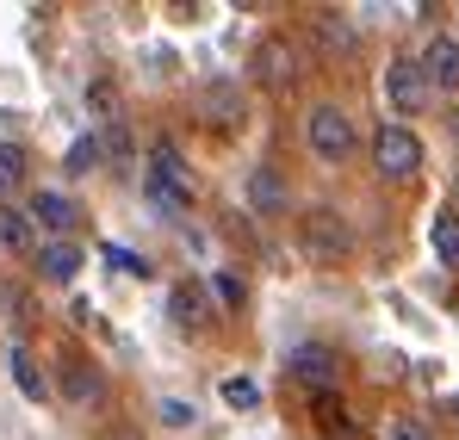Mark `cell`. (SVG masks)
<instances>
[{"mask_svg":"<svg viewBox=\"0 0 459 440\" xmlns=\"http://www.w3.org/2000/svg\"><path fill=\"white\" fill-rule=\"evenodd\" d=\"M385 99L397 106V112H422V99H429V74H422V63L416 56H391L385 63Z\"/></svg>","mask_w":459,"mask_h":440,"instance_id":"5","label":"cell"},{"mask_svg":"<svg viewBox=\"0 0 459 440\" xmlns=\"http://www.w3.org/2000/svg\"><path fill=\"white\" fill-rule=\"evenodd\" d=\"M199 112H205L212 125H242V112H248V106H242V87H236V81H212V87L199 93Z\"/></svg>","mask_w":459,"mask_h":440,"instance_id":"12","label":"cell"},{"mask_svg":"<svg viewBox=\"0 0 459 440\" xmlns=\"http://www.w3.org/2000/svg\"><path fill=\"white\" fill-rule=\"evenodd\" d=\"M0 248L6 255H38V223L13 205H0Z\"/></svg>","mask_w":459,"mask_h":440,"instance_id":"13","label":"cell"},{"mask_svg":"<svg viewBox=\"0 0 459 440\" xmlns=\"http://www.w3.org/2000/svg\"><path fill=\"white\" fill-rule=\"evenodd\" d=\"M224 403H236V410H255V403H261V391H255L248 378H230V384H224Z\"/></svg>","mask_w":459,"mask_h":440,"instance_id":"21","label":"cell"},{"mask_svg":"<svg viewBox=\"0 0 459 440\" xmlns=\"http://www.w3.org/2000/svg\"><path fill=\"white\" fill-rule=\"evenodd\" d=\"M81 267H87V255H81V242H38V273L50 280V286H69Z\"/></svg>","mask_w":459,"mask_h":440,"instance_id":"9","label":"cell"},{"mask_svg":"<svg viewBox=\"0 0 459 440\" xmlns=\"http://www.w3.org/2000/svg\"><path fill=\"white\" fill-rule=\"evenodd\" d=\"M100 391H106V384H100V372L87 367V360H69V367H63V397H69V403H100Z\"/></svg>","mask_w":459,"mask_h":440,"instance_id":"15","label":"cell"},{"mask_svg":"<svg viewBox=\"0 0 459 440\" xmlns=\"http://www.w3.org/2000/svg\"><path fill=\"white\" fill-rule=\"evenodd\" d=\"M299 242H305L310 261H329V267L354 255V236H348V223H342V211H329V205L305 211V223H299Z\"/></svg>","mask_w":459,"mask_h":440,"instance_id":"4","label":"cell"},{"mask_svg":"<svg viewBox=\"0 0 459 440\" xmlns=\"http://www.w3.org/2000/svg\"><path fill=\"white\" fill-rule=\"evenodd\" d=\"M6 367H13V384H19V391H25L31 403H44V397H50V378L38 372L31 348H13V354H6Z\"/></svg>","mask_w":459,"mask_h":440,"instance_id":"14","label":"cell"},{"mask_svg":"<svg viewBox=\"0 0 459 440\" xmlns=\"http://www.w3.org/2000/svg\"><path fill=\"white\" fill-rule=\"evenodd\" d=\"M155 416H161L168 428H193V416H199V410H193L186 397H161V403H155Z\"/></svg>","mask_w":459,"mask_h":440,"instance_id":"19","label":"cell"},{"mask_svg":"<svg viewBox=\"0 0 459 440\" xmlns=\"http://www.w3.org/2000/svg\"><path fill=\"white\" fill-rule=\"evenodd\" d=\"M93 161H100V137H75L69 143V174H93Z\"/></svg>","mask_w":459,"mask_h":440,"instance_id":"20","label":"cell"},{"mask_svg":"<svg viewBox=\"0 0 459 440\" xmlns=\"http://www.w3.org/2000/svg\"><path fill=\"white\" fill-rule=\"evenodd\" d=\"M143 193H150L161 211H186V205H193V180H186V161H180V149H174V143H155L150 149Z\"/></svg>","mask_w":459,"mask_h":440,"instance_id":"2","label":"cell"},{"mask_svg":"<svg viewBox=\"0 0 459 440\" xmlns=\"http://www.w3.org/2000/svg\"><path fill=\"white\" fill-rule=\"evenodd\" d=\"M248 69H255L261 87H292L305 63H299V44H286V38H261L255 56H248Z\"/></svg>","mask_w":459,"mask_h":440,"instance_id":"6","label":"cell"},{"mask_svg":"<svg viewBox=\"0 0 459 440\" xmlns=\"http://www.w3.org/2000/svg\"><path fill=\"white\" fill-rule=\"evenodd\" d=\"M106 261H112L118 273H137V280L150 273V261H143V255H131V248H106Z\"/></svg>","mask_w":459,"mask_h":440,"instance_id":"22","label":"cell"},{"mask_svg":"<svg viewBox=\"0 0 459 440\" xmlns=\"http://www.w3.org/2000/svg\"><path fill=\"white\" fill-rule=\"evenodd\" d=\"M454 211H459V186H454Z\"/></svg>","mask_w":459,"mask_h":440,"instance_id":"25","label":"cell"},{"mask_svg":"<svg viewBox=\"0 0 459 440\" xmlns=\"http://www.w3.org/2000/svg\"><path fill=\"white\" fill-rule=\"evenodd\" d=\"M25 186V149L19 143H0V199Z\"/></svg>","mask_w":459,"mask_h":440,"instance_id":"18","label":"cell"},{"mask_svg":"<svg viewBox=\"0 0 459 440\" xmlns=\"http://www.w3.org/2000/svg\"><path fill=\"white\" fill-rule=\"evenodd\" d=\"M373 161H379V174L391 186H410L422 174V137L410 125H385L379 137H373Z\"/></svg>","mask_w":459,"mask_h":440,"instance_id":"3","label":"cell"},{"mask_svg":"<svg viewBox=\"0 0 459 440\" xmlns=\"http://www.w3.org/2000/svg\"><path fill=\"white\" fill-rule=\"evenodd\" d=\"M454 143H459V112H454Z\"/></svg>","mask_w":459,"mask_h":440,"instance_id":"24","label":"cell"},{"mask_svg":"<svg viewBox=\"0 0 459 440\" xmlns=\"http://www.w3.org/2000/svg\"><path fill=\"white\" fill-rule=\"evenodd\" d=\"M385 440H435V435H429L422 422H410V416H403V422H391V435H385Z\"/></svg>","mask_w":459,"mask_h":440,"instance_id":"23","label":"cell"},{"mask_svg":"<svg viewBox=\"0 0 459 440\" xmlns=\"http://www.w3.org/2000/svg\"><path fill=\"white\" fill-rule=\"evenodd\" d=\"M416 63L429 74V93H459V38H429Z\"/></svg>","mask_w":459,"mask_h":440,"instance_id":"8","label":"cell"},{"mask_svg":"<svg viewBox=\"0 0 459 440\" xmlns=\"http://www.w3.org/2000/svg\"><path fill=\"white\" fill-rule=\"evenodd\" d=\"M286 367H292L299 384H310V391H323V397H329V391H335V378H342V354H335V348H323V341H305V348H292V360H286Z\"/></svg>","mask_w":459,"mask_h":440,"instance_id":"7","label":"cell"},{"mask_svg":"<svg viewBox=\"0 0 459 440\" xmlns=\"http://www.w3.org/2000/svg\"><path fill=\"white\" fill-rule=\"evenodd\" d=\"M248 205H255V211H280V205H286V180H280L273 168H255V174H248Z\"/></svg>","mask_w":459,"mask_h":440,"instance_id":"16","label":"cell"},{"mask_svg":"<svg viewBox=\"0 0 459 440\" xmlns=\"http://www.w3.org/2000/svg\"><path fill=\"white\" fill-rule=\"evenodd\" d=\"M168 316H174L180 329H199V323L212 316V292H205L199 280H180V286L168 292Z\"/></svg>","mask_w":459,"mask_h":440,"instance_id":"11","label":"cell"},{"mask_svg":"<svg viewBox=\"0 0 459 440\" xmlns=\"http://www.w3.org/2000/svg\"><path fill=\"white\" fill-rule=\"evenodd\" d=\"M435 255H441V267L459 273V211H441L435 218Z\"/></svg>","mask_w":459,"mask_h":440,"instance_id":"17","label":"cell"},{"mask_svg":"<svg viewBox=\"0 0 459 440\" xmlns=\"http://www.w3.org/2000/svg\"><path fill=\"white\" fill-rule=\"evenodd\" d=\"M25 218L38 223V229H56V242H63V236H69V229H75V199H69V193H50V186H44V193H31V211H25Z\"/></svg>","mask_w":459,"mask_h":440,"instance_id":"10","label":"cell"},{"mask_svg":"<svg viewBox=\"0 0 459 440\" xmlns=\"http://www.w3.org/2000/svg\"><path fill=\"white\" fill-rule=\"evenodd\" d=\"M305 143H310V155H316V161H348V155L360 149V125H354L342 106H310Z\"/></svg>","mask_w":459,"mask_h":440,"instance_id":"1","label":"cell"}]
</instances>
